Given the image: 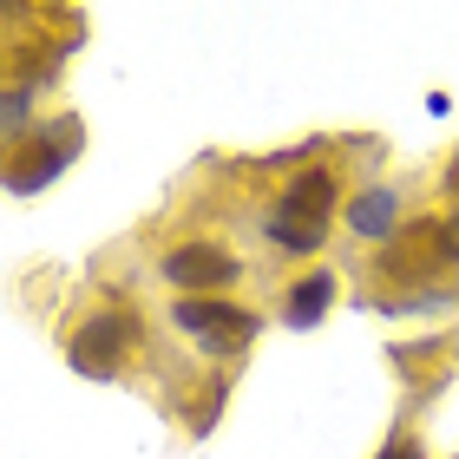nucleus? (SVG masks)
<instances>
[{"mask_svg": "<svg viewBox=\"0 0 459 459\" xmlns=\"http://www.w3.org/2000/svg\"><path fill=\"white\" fill-rule=\"evenodd\" d=\"M171 322L184 335H197L204 354H237V348L256 342V316H249V308H230V302H211V296H184L171 308Z\"/></svg>", "mask_w": 459, "mask_h": 459, "instance_id": "f257e3e1", "label": "nucleus"}, {"mask_svg": "<svg viewBox=\"0 0 459 459\" xmlns=\"http://www.w3.org/2000/svg\"><path fill=\"white\" fill-rule=\"evenodd\" d=\"M132 335H138V322L125 316V308H106L99 322H86L73 335V368L79 374H118V354H125Z\"/></svg>", "mask_w": 459, "mask_h": 459, "instance_id": "f03ea898", "label": "nucleus"}, {"mask_svg": "<svg viewBox=\"0 0 459 459\" xmlns=\"http://www.w3.org/2000/svg\"><path fill=\"white\" fill-rule=\"evenodd\" d=\"M164 276L197 296V289H223V282H237V276H243V263L230 256V249H217V243H184V249H171V256H164Z\"/></svg>", "mask_w": 459, "mask_h": 459, "instance_id": "7ed1b4c3", "label": "nucleus"}, {"mask_svg": "<svg viewBox=\"0 0 459 459\" xmlns=\"http://www.w3.org/2000/svg\"><path fill=\"white\" fill-rule=\"evenodd\" d=\"M73 144H79V125H73V118H66V125H53V138H39V144H33L39 158H27V164H13V171H7V191H13V197H27V191H39L47 178H59V171H66V158H73Z\"/></svg>", "mask_w": 459, "mask_h": 459, "instance_id": "20e7f679", "label": "nucleus"}, {"mask_svg": "<svg viewBox=\"0 0 459 459\" xmlns=\"http://www.w3.org/2000/svg\"><path fill=\"white\" fill-rule=\"evenodd\" d=\"M276 211L296 217V223H328V211H335V178H328V171H302V178L282 191Z\"/></svg>", "mask_w": 459, "mask_h": 459, "instance_id": "39448f33", "label": "nucleus"}, {"mask_svg": "<svg viewBox=\"0 0 459 459\" xmlns=\"http://www.w3.org/2000/svg\"><path fill=\"white\" fill-rule=\"evenodd\" d=\"M348 223L361 230V237H374V243H387V237H394V223H401V197H394V191H368V197H354V211H348Z\"/></svg>", "mask_w": 459, "mask_h": 459, "instance_id": "423d86ee", "label": "nucleus"}, {"mask_svg": "<svg viewBox=\"0 0 459 459\" xmlns=\"http://www.w3.org/2000/svg\"><path fill=\"white\" fill-rule=\"evenodd\" d=\"M328 296H335V282L328 276H308L296 296H289V322L296 328H308V322H322V308H328Z\"/></svg>", "mask_w": 459, "mask_h": 459, "instance_id": "0eeeda50", "label": "nucleus"}, {"mask_svg": "<svg viewBox=\"0 0 459 459\" xmlns=\"http://www.w3.org/2000/svg\"><path fill=\"white\" fill-rule=\"evenodd\" d=\"M263 230H269V237H276L282 249H296V256H308V249H322V223H296V217H282V211H276V217H269Z\"/></svg>", "mask_w": 459, "mask_h": 459, "instance_id": "6e6552de", "label": "nucleus"}, {"mask_svg": "<svg viewBox=\"0 0 459 459\" xmlns=\"http://www.w3.org/2000/svg\"><path fill=\"white\" fill-rule=\"evenodd\" d=\"M433 243H440V263H459V217L433 223Z\"/></svg>", "mask_w": 459, "mask_h": 459, "instance_id": "1a4fd4ad", "label": "nucleus"}, {"mask_svg": "<svg viewBox=\"0 0 459 459\" xmlns=\"http://www.w3.org/2000/svg\"><path fill=\"white\" fill-rule=\"evenodd\" d=\"M27 99H33L27 86H13V92H7V138H20V125H27Z\"/></svg>", "mask_w": 459, "mask_h": 459, "instance_id": "9d476101", "label": "nucleus"}, {"mask_svg": "<svg viewBox=\"0 0 459 459\" xmlns=\"http://www.w3.org/2000/svg\"><path fill=\"white\" fill-rule=\"evenodd\" d=\"M381 459H427V453H420V440H394Z\"/></svg>", "mask_w": 459, "mask_h": 459, "instance_id": "9b49d317", "label": "nucleus"}, {"mask_svg": "<svg viewBox=\"0 0 459 459\" xmlns=\"http://www.w3.org/2000/svg\"><path fill=\"white\" fill-rule=\"evenodd\" d=\"M446 184H453V197H459V164H453V171H446Z\"/></svg>", "mask_w": 459, "mask_h": 459, "instance_id": "f8f14e48", "label": "nucleus"}]
</instances>
